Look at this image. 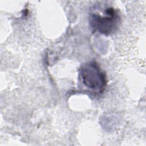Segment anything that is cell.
I'll return each instance as SVG.
<instances>
[{"label": "cell", "mask_w": 146, "mask_h": 146, "mask_svg": "<svg viewBox=\"0 0 146 146\" xmlns=\"http://www.w3.org/2000/svg\"><path fill=\"white\" fill-rule=\"evenodd\" d=\"M79 78L84 86L96 93L103 92L106 86V74L95 61L88 62L82 67Z\"/></svg>", "instance_id": "obj_1"}, {"label": "cell", "mask_w": 146, "mask_h": 146, "mask_svg": "<svg viewBox=\"0 0 146 146\" xmlns=\"http://www.w3.org/2000/svg\"><path fill=\"white\" fill-rule=\"evenodd\" d=\"M120 17L114 8L108 7L104 10V15L92 13L90 17L91 27L104 35H109L115 32L119 27Z\"/></svg>", "instance_id": "obj_2"}]
</instances>
